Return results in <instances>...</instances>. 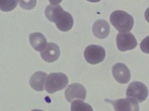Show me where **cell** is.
Masks as SVG:
<instances>
[{"instance_id":"obj_4","label":"cell","mask_w":149,"mask_h":111,"mask_svg":"<svg viewBox=\"0 0 149 111\" xmlns=\"http://www.w3.org/2000/svg\"><path fill=\"white\" fill-rule=\"evenodd\" d=\"M126 96L136 101L137 103L146 100L148 96V89L146 85L140 82H133L126 90Z\"/></svg>"},{"instance_id":"obj_12","label":"cell","mask_w":149,"mask_h":111,"mask_svg":"<svg viewBox=\"0 0 149 111\" xmlns=\"http://www.w3.org/2000/svg\"><path fill=\"white\" fill-rule=\"evenodd\" d=\"M29 40L32 47L36 51H42L47 46V39L45 36L40 32L30 34L29 35Z\"/></svg>"},{"instance_id":"obj_3","label":"cell","mask_w":149,"mask_h":111,"mask_svg":"<svg viewBox=\"0 0 149 111\" xmlns=\"http://www.w3.org/2000/svg\"><path fill=\"white\" fill-rule=\"evenodd\" d=\"M68 83L67 76L62 72L51 73L48 75L45 82V88L47 92L52 94L62 90Z\"/></svg>"},{"instance_id":"obj_10","label":"cell","mask_w":149,"mask_h":111,"mask_svg":"<svg viewBox=\"0 0 149 111\" xmlns=\"http://www.w3.org/2000/svg\"><path fill=\"white\" fill-rule=\"evenodd\" d=\"M60 55V49L59 46L54 43H49L45 48L41 52L42 58L48 62L55 61Z\"/></svg>"},{"instance_id":"obj_1","label":"cell","mask_w":149,"mask_h":111,"mask_svg":"<svg viewBox=\"0 0 149 111\" xmlns=\"http://www.w3.org/2000/svg\"><path fill=\"white\" fill-rule=\"evenodd\" d=\"M47 18L51 21L54 22L57 28L63 32L69 31L73 27V19L71 14L64 11L58 3L51 2L45 10Z\"/></svg>"},{"instance_id":"obj_13","label":"cell","mask_w":149,"mask_h":111,"mask_svg":"<svg viewBox=\"0 0 149 111\" xmlns=\"http://www.w3.org/2000/svg\"><path fill=\"white\" fill-rule=\"evenodd\" d=\"M46 76L47 74L42 71H37L34 73L29 80V83L31 88L37 91H43Z\"/></svg>"},{"instance_id":"obj_6","label":"cell","mask_w":149,"mask_h":111,"mask_svg":"<svg viewBox=\"0 0 149 111\" xmlns=\"http://www.w3.org/2000/svg\"><path fill=\"white\" fill-rule=\"evenodd\" d=\"M118 49L122 51L132 50L137 46V40L130 32H120L116 36Z\"/></svg>"},{"instance_id":"obj_17","label":"cell","mask_w":149,"mask_h":111,"mask_svg":"<svg viewBox=\"0 0 149 111\" xmlns=\"http://www.w3.org/2000/svg\"><path fill=\"white\" fill-rule=\"evenodd\" d=\"M144 16H145V18L146 20L149 23V8H148L146 12H145V14H144Z\"/></svg>"},{"instance_id":"obj_2","label":"cell","mask_w":149,"mask_h":111,"mask_svg":"<svg viewBox=\"0 0 149 111\" xmlns=\"http://www.w3.org/2000/svg\"><path fill=\"white\" fill-rule=\"evenodd\" d=\"M110 21L113 26L120 32H128L134 24L133 17L123 10H115L110 16Z\"/></svg>"},{"instance_id":"obj_5","label":"cell","mask_w":149,"mask_h":111,"mask_svg":"<svg viewBox=\"0 0 149 111\" xmlns=\"http://www.w3.org/2000/svg\"><path fill=\"white\" fill-rule=\"evenodd\" d=\"M84 56L87 62L96 64L104 60L105 57V51L102 46L91 45L85 49Z\"/></svg>"},{"instance_id":"obj_16","label":"cell","mask_w":149,"mask_h":111,"mask_svg":"<svg viewBox=\"0 0 149 111\" xmlns=\"http://www.w3.org/2000/svg\"><path fill=\"white\" fill-rule=\"evenodd\" d=\"M140 47L142 51L149 54V36L146 37L140 43Z\"/></svg>"},{"instance_id":"obj_9","label":"cell","mask_w":149,"mask_h":111,"mask_svg":"<svg viewBox=\"0 0 149 111\" xmlns=\"http://www.w3.org/2000/svg\"><path fill=\"white\" fill-rule=\"evenodd\" d=\"M115 79L121 84L128 83L130 79V72L127 66L123 63L115 64L112 69Z\"/></svg>"},{"instance_id":"obj_7","label":"cell","mask_w":149,"mask_h":111,"mask_svg":"<svg viewBox=\"0 0 149 111\" xmlns=\"http://www.w3.org/2000/svg\"><path fill=\"white\" fill-rule=\"evenodd\" d=\"M113 105L115 111H139V106L138 103L129 98L119 99L116 100L106 99Z\"/></svg>"},{"instance_id":"obj_15","label":"cell","mask_w":149,"mask_h":111,"mask_svg":"<svg viewBox=\"0 0 149 111\" xmlns=\"http://www.w3.org/2000/svg\"><path fill=\"white\" fill-rule=\"evenodd\" d=\"M18 1L13 0H0V9L4 12H9L15 9Z\"/></svg>"},{"instance_id":"obj_14","label":"cell","mask_w":149,"mask_h":111,"mask_svg":"<svg viewBox=\"0 0 149 111\" xmlns=\"http://www.w3.org/2000/svg\"><path fill=\"white\" fill-rule=\"evenodd\" d=\"M71 111H93L92 107L82 101H73L70 108Z\"/></svg>"},{"instance_id":"obj_8","label":"cell","mask_w":149,"mask_h":111,"mask_svg":"<svg viewBox=\"0 0 149 111\" xmlns=\"http://www.w3.org/2000/svg\"><path fill=\"white\" fill-rule=\"evenodd\" d=\"M66 100L71 102L74 99H79L83 101L86 99V91L84 87L79 83L70 84L65 91Z\"/></svg>"},{"instance_id":"obj_11","label":"cell","mask_w":149,"mask_h":111,"mask_svg":"<svg viewBox=\"0 0 149 111\" xmlns=\"http://www.w3.org/2000/svg\"><path fill=\"white\" fill-rule=\"evenodd\" d=\"M93 32L98 38L104 39L107 37L109 32V25L104 20L96 21L93 25Z\"/></svg>"},{"instance_id":"obj_18","label":"cell","mask_w":149,"mask_h":111,"mask_svg":"<svg viewBox=\"0 0 149 111\" xmlns=\"http://www.w3.org/2000/svg\"><path fill=\"white\" fill-rule=\"evenodd\" d=\"M31 111H43V110H40V109H33Z\"/></svg>"}]
</instances>
